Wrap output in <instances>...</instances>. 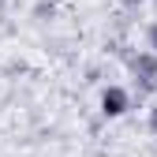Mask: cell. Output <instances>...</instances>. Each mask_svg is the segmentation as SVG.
Returning a JSON list of instances; mask_svg holds the SVG:
<instances>
[{"label": "cell", "mask_w": 157, "mask_h": 157, "mask_svg": "<svg viewBox=\"0 0 157 157\" xmlns=\"http://www.w3.org/2000/svg\"><path fill=\"white\" fill-rule=\"evenodd\" d=\"M131 71L139 75V86L142 90H157V56L153 52H139V56H131Z\"/></svg>", "instance_id": "obj_1"}, {"label": "cell", "mask_w": 157, "mask_h": 157, "mask_svg": "<svg viewBox=\"0 0 157 157\" xmlns=\"http://www.w3.org/2000/svg\"><path fill=\"white\" fill-rule=\"evenodd\" d=\"M127 105H131V97H127L124 86H109V90L101 94V112H105V116H124Z\"/></svg>", "instance_id": "obj_2"}, {"label": "cell", "mask_w": 157, "mask_h": 157, "mask_svg": "<svg viewBox=\"0 0 157 157\" xmlns=\"http://www.w3.org/2000/svg\"><path fill=\"white\" fill-rule=\"evenodd\" d=\"M150 52H153V56H157V23H153V26H150Z\"/></svg>", "instance_id": "obj_3"}, {"label": "cell", "mask_w": 157, "mask_h": 157, "mask_svg": "<svg viewBox=\"0 0 157 157\" xmlns=\"http://www.w3.org/2000/svg\"><path fill=\"white\" fill-rule=\"evenodd\" d=\"M150 131H153V135H157V105H153V109H150Z\"/></svg>", "instance_id": "obj_4"}, {"label": "cell", "mask_w": 157, "mask_h": 157, "mask_svg": "<svg viewBox=\"0 0 157 157\" xmlns=\"http://www.w3.org/2000/svg\"><path fill=\"white\" fill-rule=\"evenodd\" d=\"M124 4H127V8H135V4H142V0H124Z\"/></svg>", "instance_id": "obj_5"}]
</instances>
